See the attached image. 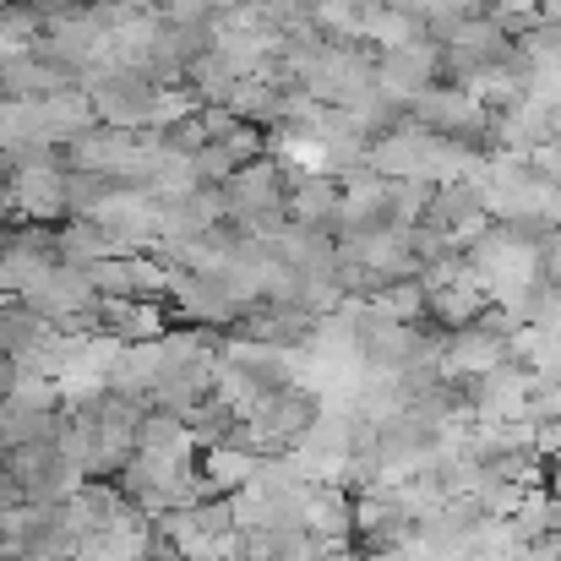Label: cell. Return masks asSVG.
Wrapping results in <instances>:
<instances>
[{
    "label": "cell",
    "mask_w": 561,
    "mask_h": 561,
    "mask_svg": "<svg viewBox=\"0 0 561 561\" xmlns=\"http://www.w3.org/2000/svg\"><path fill=\"white\" fill-rule=\"evenodd\" d=\"M436 44L431 38H409V44H392L381 60H376V88L398 104H409L414 93H425L436 82Z\"/></svg>",
    "instance_id": "6da1fadb"
},
{
    "label": "cell",
    "mask_w": 561,
    "mask_h": 561,
    "mask_svg": "<svg viewBox=\"0 0 561 561\" xmlns=\"http://www.w3.org/2000/svg\"><path fill=\"white\" fill-rule=\"evenodd\" d=\"M491 300H485V289L474 284V278H463V284H447V289H431L425 295V317H436V328L442 333H463V328H474V317L485 311Z\"/></svg>",
    "instance_id": "7a4b0ae2"
},
{
    "label": "cell",
    "mask_w": 561,
    "mask_h": 561,
    "mask_svg": "<svg viewBox=\"0 0 561 561\" xmlns=\"http://www.w3.org/2000/svg\"><path fill=\"white\" fill-rule=\"evenodd\" d=\"M513 529H518V540L524 546H540L546 535H557L561 529V502L546 491V485H529L524 491V502L513 507V518H507Z\"/></svg>",
    "instance_id": "3957f363"
},
{
    "label": "cell",
    "mask_w": 561,
    "mask_h": 561,
    "mask_svg": "<svg viewBox=\"0 0 561 561\" xmlns=\"http://www.w3.org/2000/svg\"><path fill=\"white\" fill-rule=\"evenodd\" d=\"M371 306L381 317H392V322H403V328H414L420 317H425V284L420 278H398V284H381L371 295Z\"/></svg>",
    "instance_id": "277c9868"
},
{
    "label": "cell",
    "mask_w": 561,
    "mask_h": 561,
    "mask_svg": "<svg viewBox=\"0 0 561 561\" xmlns=\"http://www.w3.org/2000/svg\"><path fill=\"white\" fill-rule=\"evenodd\" d=\"M110 333L142 344V339H159V333H164V317H159V306H148V300H115V306H110Z\"/></svg>",
    "instance_id": "5b68a950"
},
{
    "label": "cell",
    "mask_w": 561,
    "mask_h": 561,
    "mask_svg": "<svg viewBox=\"0 0 561 561\" xmlns=\"http://www.w3.org/2000/svg\"><path fill=\"white\" fill-rule=\"evenodd\" d=\"M387 218H392V229H409V224H420L425 218V207H431V186L425 181H387Z\"/></svg>",
    "instance_id": "8992f818"
},
{
    "label": "cell",
    "mask_w": 561,
    "mask_h": 561,
    "mask_svg": "<svg viewBox=\"0 0 561 561\" xmlns=\"http://www.w3.org/2000/svg\"><path fill=\"white\" fill-rule=\"evenodd\" d=\"M251 474H256V458H251V453L213 447V458H207V491H213V485H245Z\"/></svg>",
    "instance_id": "52a82bcc"
},
{
    "label": "cell",
    "mask_w": 561,
    "mask_h": 561,
    "mask_svg": "<svg viewBox=\"0 0 561 561\" xmlns=\"http://www.w3.org/2000/svg\"><path fill=\"white\" fill-rule=\"evenodd\" d=\"M513 561H561V551L551 540H540V546H518V557Z\"/></svg>",
    "instance_id": "ba28073f"
},
{
    "label": "cell",
    "mask_w": 561,
    "mask_h": 561,
    "mask_svg": "<svg viewBox=\"0 0 561 561\" xmlns=\"http://www.w3.org/2000/svg\"><path fill=\"white\" fill-rule=\"evenodd\" d=\"M0 311H5V300H0Z\"/></svg>",
    "instance_id": "9c48e42d"
}]
</instances>
